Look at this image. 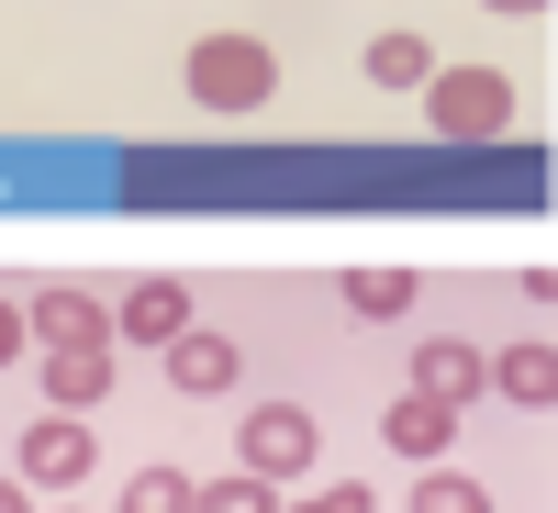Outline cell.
Wrapping results in <instances>:
<instances>
[{
  "mask_svg": "<svg viewBox=\"0 0 558 513\" xmlns=\"http://www.w3.org/2000/svg\"><path fill=\"white\" fill-rule=\"evenodd\" d=\"M191 89H202L213 112H257L268 89H279V57H268L257 34H202L191 45Z\"/></svg>",
  "mask_w": 558,
  "mask_h": 513,
  "instance_id": "obj_1",
  "label": "cell"
},
{
  "mask_svg": "<svg viewBox=\"0 0 558 513\" xmlns=\"http://www.w3.org/2000/svg\"><path fill=\"white\" fill-rule=\"evenodd\" d=\"M425 101H436V134L481 146V134L514 123V78H502V68H436V78H425Z\"/></svg>",
  "mask_w": 558,
  "mask_h": 513,
  "instance_id": "obj_2",
  "label": "cell"
},
{
  "mask_svg": "<svg viewBox=\"0 0 558 513\" xmlns=\"http://www.w3.org/2000/svg\"><path fill=\"white\" fill-rule=\"evenodd\" d=\"M235 457H246V480H268V491L302 480L313 469V413L302 402H257L246 425H235Z\"/></svg>",
  "mask_w": 558,
  "mask_h": 513,
  "instance_id": "obj_3",
  "label": "cell"
},
{
  "mask_svg": "<svg viewBox=\"0 0 558 513\" xmlns=\"http://www.w3.org/2000/svg\"><path fill=\"white\" fill-rule=\"evenodd\" d=\"M89 447H101V436H89L78 413H45V425H23V480H34V491L89 480Z\"/></svg>",
  "mask_w": 558,
  "mask_h": 513,
  "instance_id": "obj_4",
  "label": "cell"
},
{
  "mask_svg": "<svg viewBox=\"0 0 558 513\" xmlns=\"http://www.w3.org/2000/svg\"><path fill=\"white\" fill-rule=\"evenodd\" d=\"M23 323H34V335H45V346H112V313H101V302H89V291H78V279H45V291L23 302Z\"/></svg>",
  "mask_w": 558,
  "mask_h": 513,
  "instance_id": "obj_5",
  "label": "cell"
},
{
  "mask_svg": "<svg viewBox=\"0 0 558 513\" xmlns=\"http://www.w3.org/2000/svg\"><path fill=\"white\" fill-rule=\"evenodd\" d=\"M168 380L191 391V402H223V391L246 380V346H235V335H202V323H191V335L168 346Z\"/></svg>",
  "mask_w": 558,
  "mask_h": 513,
  "instance_id": "obj_6",
  "label": "cell"
},
{
  "mask_svg": "<svg viewBox=\"0 0 558 513\" xmlns=\"http://www.w3.org/2000/svg\"><path fill=\"white\" fill-rule=\"evenodd\" d=\"M45 402L57 413H101L112 402V346H45Z\"/></svg>",
  "mask_w": 558,
  "mask_h": 513,
  "instance_id": "obj_7",
  "label": "cell"
},
{
  "mask_svg": "<svg viewBox=\"0 0 558 513\" xmlns=\"http://www.w3.org/2000/svg\"><path fill=\"white\" fill-rule=\"evenodd\" d=\"M380 436L413 457V469H436V457H447V436H458V402H425V391H402V402L380 413Z\"/></svg>",
  "mask_w": 558,
  "mask_h": 513,
  "instance_id": "obj_8",
  "label": "cell"
},
{
  "mask_svg": "<svg viewBox=\"0 0 558 513\" xmlns=\"http://www.w3.org/2000/svg\"><path fill=\"white\" fill-rule=\"evenodd\" d=\"M123 335L134 346H179L191 335V291H179V279H134L123 291Z\"/></svg>",
  "mask_w": 558,
  "mask_h": 513,
  "instance_id": "obj_9",
  "label": "cell"
},
{
  "mask_svg": "<svg viewBox=\"0 0 558 513\" xmlns=\"http://www.w3.org/2000/svg\"><path fill=\"white\" fill-rule=\"evenodd\" d=\"M481 391L547 413V402H558V357H547V346H502V357H481Z\"/></svg>",
  "mask_w": 558,
  "mask_h": 513,
  "instance_id": "obj_10",
  "label": "cell"
},
{
  "mask_svg": "<svg viewBox=\"0 0 558 513\" xmlns=\"http://www.w3.org/2000/svg\"><path fill=\"white\" fill-rule=\"evenodd\" d=\"M413 391H425V402H470L481 391V346H458V335L413 346Z\"/></svg>",
  "mask_w": 558,
  "mask_h": 513,
  "instance_id": "obj_11",
  "label": "cell"
},
{
  "mask_svg": "<svg viewBox=\"0 0 558 513\" xmlns=\"http://www.w3.org/2000/svg\"><path fill=\"white\" fill-rule=\"evenodd\" d=\"M347 313H357V323H402V313H413V268H357V279H347Z\"/></svg>",
  "mask_w": 558,
  "mask_h": 513,
  "instance_id": "obj_12",
  "label": "cell"
},
{
  "mask_svg": "<svg viewBox=\"0 0 558 513\" xmlns=\"http://www.w3.org/2000/svg\"><path fill=\"white\" fill-rule=\"evenodd\" d=\"M368 78H380V89H425V78H436L425 34H380V45H368Z\"/></svg>",
  "mask_w": 558,
  "mask_h": 513,
  "instance_id": "obj_13",
  "label": "cell"
},
{
  "mask_svg": "<svg viewBox=\"0 0 558 513\" xmlns=\"http://www.w3.org/2000/svg\"><path fill=\"white\" fill-rule=\"evenodd\" d=\"M191 491H202L191 469H134L123 480V513H191Z\"/></svg>",
  "mask_w": 558,
  "mask_h": 513,
  "instance_id": "obj_14",
  "label": "cell"
},
{
  "mask_svg": "<svg viewBox=\"0 0 558 513\" xmlns=\"http://www.w3.org/2000/svg\"><path fill=\"white\" fill-rule=\"evenodd\" d=\"M413 513H492V491L470 469H425V480H413Z\"/></svg>",
  "mask_w": 558,
  "mask_h": 513,
  "instance_id": "obj_15",
  "label": "cell"
},
{
  "mask_svg": "<svg viewBox=\"0 0 558 513\" xmlns=\"http://www.w3.org/2000/svg\"><path fill=\"white\" fill-rule=\"evenodd\" d=\"M191 513H279V491L235 469V480H202V491H191Z\"/></svg>",
  "mask_w": 558,
  "mask_h": 513,
  "instance_id": "obj_16",
  "label": "cell"
},
{
  "mask_svg": "<svg viewBox=\"0 0 558 513\" xmlns=\"http://www.w3.org/2000/svg\"><path fill=\"white\" fill-rule=\"evenodd\" d=\"M291 513H368V491H357V480H336V491H313V502H291Z\"/></svg>",
  "mask_w": 558,
  "mask_h": 513,
  "instance_id": "obj_17",
  "label": "cell"
},
{
  "mask_svg": "<svg viewBox=\"0 0 558 513\" xmlns=\"http://www.w3.org/2000/svg\"><path fill=\"white\" fill-rule=\"evenodd\" d=\"M23 335H34V323H23V302H0V368L23 357Z\"/></svg>",
  "mask_w": 558,
  "mask_h": 513,
  "instance_id": "obj_18",
  "label": "cell"
},
{
  "mask_svg": "<svg viewBox=\"0 0 558 513\" xmlns=\"http://www.w3.org/2000/svg\"><path fill=\"white\" fill-rule=\"evenodd\" d=\"M0 513H23V480H0Z\"/></svg>",
  "mask_w": 558,
  "mask_h": 513,
  "instance_id": "obj_19",
  "label": "cell"
},
{
  "mask_svg": "<svg viewBox=\"0 0 558 513\" xmlns=\"http://www.w3.org/2000/svg\"><path fill=\"white\" fill-rule=\"evenodd\" d=\"M492 12H547V0H492Z\"/></svg>",
  "mask_w": 558,
  "mask_h": 513,
  "instance_id": "obj_20",
  "label": "cell"
}]
</instances>
